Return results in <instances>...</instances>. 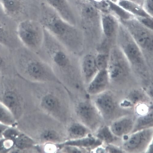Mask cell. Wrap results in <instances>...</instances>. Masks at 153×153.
Listing matches in <instances>:
<instances>
[{"label": "cell", "mask_w": 153, "mask_h": 153, "mask_svg": "<svg viewBox=\"0 0 153 153\" xmlns=\"http://www.w3.org/2000/svg\"><path fill=\"white\" fill-rule=\"evenodd\" d=\"M0 102L11 112L18 124L22 118L25 108L21 91L9 86L0 88Z\"/></svg>", "instance_id": "7"}, {"label": "cell", "mask_w": 153, "mask_h": 153, "mask_svg": "<svg viewBox=\"0 0 153 153\" xmlns=\"http://www.w3.org/2000/svg\"><path fill=\"white\" fill-rule=\"evenodd\" d=\"M80 70L84 84H88L98 71L95 57L90 53L82 55L80 57Z\"/></svg>", "instance_id": "11"}, {"label": "cell", "mask_w": 153, "mask_h": 153, "mask_svg": "<svg viewBox=\"0 0 153 153\" xmlns=\"http://www.w3.org/2000/svg\"><path fill=\"white\" fill-rule=\"evenodd\" d=\"M102 28L105 36L108 38L112 37L118 28L117 20L114 16L107 13L101 15Z\"/></svg>", "instance_id": "15"}, {"label": "cell", "mask_w": 153, "mask_h": 153, "mask_svg": "<svg viewBox=\"0 0 153 153\" xmlns=\"http://www.w3.org/2000/svg\"><path fill=\"white\" fill-rule=\"evenodd\" d=\"M95 102L99 111L105 117H110L115 114L117 105L114 97L110 93H102L97 97Z\"/></svg>", "instance_id": "14"}, {"label": "cell", "mask_w": 153, "mask_h": 153, "mask_svg": "<svg viewBox=\"0 0 153 153\" xmlns=\"http://www.w3.org/2000/svg\"><path fill=\"white\" fill-rule=\"evenodd\" d=\"M144 10L151 16H153V0H145Z\"/></svg>", "instance_id": "33"}, {"label": "cell", "mask_w": 153, "mask_h": 153, "mask_svg": "<svg viewBox=\"0 0 153 153\" xmlns=\"http://www.w3.org/2000/svg\"><path fill=\"white\" fill-rule=\"evenodd\" d=\"M110 10L114 12L123 21L129 20L133 18L134 16L122 7L109 0L107 1Z\"/></svg>", "instance_id": "21"}, {"label": "cell", "mask_w": 153, "mask_h": 153, "mask_svg": "<svg viewBox=\"0 0 153 153\" xmlns=\"http://www.w3.org/2000/svg\"><path fill=\"white\" fill-rule=\"evenodd\" d=\"M149 151V153L153 152V145L152 144L150 145Z\"/></svg>", "instance_id": "37"}, {"label": "cell", "mask_w": 153, "mask_h": 153, "mask_svg": "<svg viewBox=\"0 0 153 153\" xmlns=\"http://www.w3.org/2000/svg\"><path fill=\"white\" fill-rule=\"evenodd\" d=\"M95 62L98 71L107 70L108 62V55L100 54L95 57Z\"/></svg>", "instance_id": "25"}, {"label": "cell", "mask_w": 153, "mask_h": 153, "mask_svg": "<svg viewBox=\"0 0 153 153\" xmlns=\"http://www.w3.org/2000/svg\"><path fill=\"white\" fill-rule=\"evenodd\" d=\"M17 36L25 47L37 53L42 45L44 29L40 22L32 19L21 22L16 30Z\"/></svg>", "instance_id": "4"}, {"label": "cell", "mask_w": 153, "mask_h": 153, "mask_svg": "<svg viewBox=\"0 0 153 153\" xmlns=\"http://www.w3.org/2000/svg\"><path fill=\"white\" fill-rule=\"evenodd\" d=\"M44 32L42 45L37 53L64 85L82 88L84 84L80 72V57L70 51L44 29Z\"/></svg>", "instance_id": "1"}, {"label": "cell", "mask_w": 153, "mask_h": 153, "mask_svg": "<svg viewBox=\"0 0 153 153\" xmlns=\"http://www.w3.org/2000/svg\"><path fill=\"white\" fill-rule=\"evenodd\" d=\"M97 137L107 143H112L114 140V137L108 127L105 126L98 131Z\"/></svg>", "instance_id": "26"}, {"label": "cell", "mask_w": 153, "mask_h": 153, "mask_svg": "<svg viewBox=\"0 0 153 153\" xmlns=\"http://www.w3.org/2000/svg\"><path fill=\"white\" fill-rule=\"evenodd\" d=\"M14 146L11 150L20 152L31 147L34 144L33 140L28 136L21 132V131L13 140Z\"/></svg>", "instance_id": "19"}, {"label": "cell", "mask_w": 153, "mask_h": 153, "mask_svg": "<svg viewBox=\"0 0 153 153\" xmlns=\"http://www.w3.org/2000/svg\"><path fill=\"white\" fill-rule=\"evenodd\" d=\"M133 127V120L130 118H125L114 122L111 126V130L115 135L121 136L129 133Z\"/></svg>", "instance_id": "16"}, {"label": "cell", "mask_w": 153, "mask_h": 153, "mask_svg": "<svg viewBox=\"0 0 153 153\" xmlns=\"http://www.w3.org/2000/svg\"><path fill=\"white\" fill-rule=\"evenodd\" d=\"M77 112L82 120L92 128L97 126L100 122V117L96 110L87 102L80 103L78 106Z\"/></svg>", "instance_id": "13"}, {"label": "cell", "mask_w": 153, "mask_h": 153, "mask_svg": "<svg viewBox=\"0 0 153 153\" xmlns=\"http://www.w3.org/2000/svg\"><path fill=\"white\" fill-rule=\"evenodd\" d=\"M0 4L5 13L10 17L18 15L22 7L21 0H0Z\"/></svg>", "instance_id": "18"}, {"label": "cell", "mask_w": 153, "mask_h": 153, "mask_svg": "<svg viewBox=\"0 0 153 153\" xmlns=\"http://www.w3.org/2000/svg\"><path fill=\"white\" fill-rule=\"evenodd\" d=\"M118 5L137 17H152L140 6L130 0H119Z\"/></svg>", "instance_id": "17"}, {"label": "cell", "mask_w": 153, "mask_h": 153, "mask_svg": "<svg viewBox=\"0 0 153 153\" xmlns=\"http://www.w3.org/2000/svg\"><path fill=\"white\" fill-rule=\"evenodd\" d=\"M9 127V126L0 123V139L4 138L3 137V134L5 131Z\"/></svg>", "instance_id": "34"}, {"label": "cell", "mask_w": 153, "mask_h": 153, "mask_svg": "<svg viewBox=\"0 0 153 153\" xmlns=\"http://www.w3.org/2000/svg\"><path fill=\"white\" fill-rule=\"evenodd\" d=\"M44 2L53 9L66 21L76 26L77 21L68 0H44Z\"/></svg>", "instance_id": "9"}, {"label": "cell", "mask_w": 153, "mask_h": 153, "mask_svg": "<svg viewBox=\"0 0 153 153\" xmlns=\"http://www.w3.org/2000/svg\"><path fill=\"white\" fill-rule=\"evenodd\" d=\"M124 27L140 48L149 52L153 51V32L132 19L123 21Z\"/></svg>", "instance_id": "8"}, {"label": "cell", "mask_w": 153, "mask_h": 153, "mask_svg": "<svg viewBox=\"0 0 153 153\" xmlns=\"http://www.w3.org/2000/svg\"><path fill=\"white\" fill-rule=\"evenodd\" d=\"M131 65L119 47H113L108 55L107 69L110 82L119 83L126 80L130 73Z\"/></svg>", "instance_id": "6"}, {"label": "cell", "mask_w": 153, "mask_h": 153, "mask_svg": "<svg viewBox=\"0 0 153 153\" xmlns=\"http://www.w3.org/2000/svg\"><path fill=\"white\" fill-rule=\"evenodd\" d=\"M13 146L12 140L4 138L0 139V153L10 152Z\"/></svg>", "instance_id": "28"}, {"label": "cell", "mask_w": 153, "mask_h": 153, "mask_svg": "<svg viewBox=\"0 0 153 153\" xmlns=\"http://www.w3.org/2000/svg\"><path fill=\"white\" fill-rule=\"evenodd\" d=\"M130 1H134V2H136V0H130ZM136 1H137L138 0H136Z\"/></svg>", "instance_id": "39"}, {"label": "cell", "mask_w": 153, "mask_h": 153, "mask_svg": "<svg viewBox=\"0 0 153 153\" xmlns=\"http://www.w3.org/2000/svg\"><path fill=\"white\" fill-rule=\"evenodd\" d=\"M153 123V113L152 112L140 117L137 120L136 125V129H140L142 128Z\"/></svg>", "instance_id": "27"}, {"label": "cell", "mask_w": 153, "mask_h": 153, "mask_svg": "<svg viewBox=\"0 0 153 153\" xmlns=\"http://www.w3.org/2000/svg\"><path fill=\"white\" fill-rule=\"evenodd\" d=\"M152 131L149 129L138 132L131 136L123 145L124 149L130 152L140 150L145 147L151 139Z\"/></svg>", "instance_id": "10"}, {"label": "cell", "mask_w": 153, "mask_h": 153, "mask_svg": "<svg viewBox=\"0 0 153 153\" xmlns=\"http://www.w3.org/2000/svg\"><path fill=\"white\" fill-rule=\"evenodd\" d=\"M42 138L47 141H55L59 138L58 134L55 131L49 130L44 132L41 136Z\"/></svg>", "instance_id": "31"}, {"label": "cell", "mask_w": 153, "mask_h": 153, "mask_svg": "<svg viewBox=\"0 0 153 153\" xmlns=\"http://www.w3.org/2000/svg\"><path fill=\"white\" fill-rule=\"evenodd\" d=\"M5 59L0 52V69L4 67L5 65Z\"/></svg>", "instance_id": "35"}, {"label": "cell", "mask_w": 153, "mask_h": 153, "mask_svg": "<svg viewBox=\"0 0 153 153\" xmlns=\"http://www.w3.org/2000/svg\"><path fill=\"white\" fill-rule=\"evenodd\" d=\"M128 97L131 102L135 104L142 101L144 98V95L142 91L135 90L130 93Z\"/></svg>", "instance_id": "29"}, {"label": "cell", "mask_w": 153, "mask_h": 153, "mask_svg": "<svg viewBox=\"0 0 153 153\" xmlns=\"http://www.w3.org/2000/svg\"><path fill=\"white\" fill-rule=\"evenodd\" d=\"M118 29L117 41L119 47L131 65L141 69L146 68L142 50L124 27Z\"/></svg>", "instance_id": "5"}, {"label": "cell", "mask_w": 153, "mask_h": 153, "mask_svg": "<svg viewBox=\"0 0 153 153\" xmlns=\"http://www.w3.org/2000/svg\"><path fill=\"white\" fill-rule=\"evenodd\" d=\"M70 135L74 137H82L87 133V130L85 127L81 124L75 123L70 127L69 130Z\"/></svg>", "instance_id": "24"}, {"label": "cell", "mask_w": 153, "mask_h": 153, "mask_svg": "<svg viewBox=\"0 0 153 153\" xmlns=\"http://www.w3.org/2000/svg\"><path fill=\"white\" fill-rule=\"evenodd\" d=\"M39 15V22L45 29L74 54L83 55L85 37L78 27L66 21L44 2L40 4Z\"/></svg>", "instance_id": "2"}, {"label": "cell", "mask_w": 153, "mask_h": 153, "mask_svg": "<svg viewBox=\"0 0 153 153\" xmlns=\"http://www.w3.org/2000/svg\"><path fill=\"white\" fill-rule=\"evenodd\" d=\"M0 123L9 127L17 128L18 123L10 110L0 102Z\"/></svg>", "instance_id": "20"}, {"label": "cell", "mask_w": 153, "mask_h": 153, "mask_svg": "<svg viewBox=\"0 0 153 153\" xmlns=\"http://www.w3.org/2000/svg\"><path fill=\"white\" fill-rule=\"evenodd\" d=\"M137 19L144 26L153 30V19L152 17H137Z\"/></svg>", "instance_id": "32"}, {"label": "cell", "mask_w": 153, "mask_h": 153, "mask_svg": "<svg viewBox=\"0 0 153 153\" xmlns=\"http://www.w3.org/2000/svg\"><path fill=\"white\" fill-rule=\"evenodd\" d=\"M56 98L51 94L46 95L42 100V106L50 111L56 110L59 106V102Z\"/></svg>", "instance_id": "22"}, {"label": "cell", "mask_w": 153, "mask_h": 153, "mask_svg": "<svg viewBox=\"0 0 153 153\" xmlns=\"http://www.w3.org/2000/svg\"><path fill=\"white\" fill-rule=\"evenodd\" d=\"M96 142V140L94 138L89 137L76 140L69 141L65 143L61 146L88 147L94 145Z\"/></svg>", "instance_id": "23"}, {"label": "cell", "mask_w": 153, "mask_h": 153, "mask_svg": "<svg viewBox=\"0 0 153 153\" xmlns=\"http://www.w3.org/2000/svg\"><path fill=\"white\" fill-rule=\"evenodd\" d=\"M25 48L20 62L21 71L25 79L32 82H55L62 84L52 68L37 53Z\"/></svg>", "instance_id": "3"}, {"label": "cell", "mask_w": 153, "mask_h": 153, "mask_svg": "<svg viewBox=\"0 0 153 153\" xmlns=\"http://www.w3.org/2000/svg\"><path fill=\"white\" fill-rule=\"evenodd\" d=\"M109 1L115 3H116L118 1V0H109Z\"/></svg>", "instance_id": "38"}, {"label": "cell", "mask_w": 153, "mask_h": 153, "mask_svg": "<svg viewBox=\"0 0 153 153\" xmlns=\"http://www.w3.org/2000/svg\"><path fill=\"white\" fill-rule=\"evenodd\" d=\"M110 82L107 70L98 71L88 84L87 91L92 95L101 93L108 87Z\"/></svg>", "instance_id": "12"}, {"label": "cell", "mask_w": 153, "mask_h": 153, "mask_svg": "<svg viewBox=\"0 0 153 153\" xmlns=\"http://www.w3.org/2000/svg\"><path fill=\"white\" fill-rule=\"evenodd\" d=\"M8 33L4 25L0 22V44L7 45L10 43Z\"/></svg>", "instance_id": "30"}, {"label": "cell", "mask_w": 153, "mask_h": 153, "mask_svg": "<svg viewBox=\"0 0 153 153\" xmlns=\"http://www.w3.org/2000/svg\"><path fill=\"white\" fill-rule=\"evenodd\" d=\"M108 149L110 152L112 153H120L122 152L120 150L112 147H109Z\"/></svg>", "instance_id": "36"}]
</instances>
